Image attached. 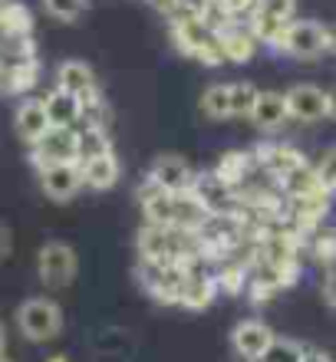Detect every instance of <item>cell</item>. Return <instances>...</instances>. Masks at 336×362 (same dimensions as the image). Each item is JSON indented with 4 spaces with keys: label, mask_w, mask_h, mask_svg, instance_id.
<instances>
[{
    "label": "cell",
    "mask_w": 336,
    "mask_h": 362,
    "mask_svg": "<svg viewBox=\"0 0 336 362\" xmlns=\"http://www.w3.org/2000/svg\"><path fill=\"white\" fill-rule=\"evenodd\" d=\"M270 47L294 59H313L330 53V30L320 20H290Z\"/></svg>",
    "instance_id": "obj_1"
},
{
    "label": "cell",
    "mask_w": 336,
    "mask_h": 362,
    "mask_svg": "<svg viewBox=\"0 0 336 362\" xmlns=\"http://www.w3.org/2000/svg\"><path fill=\"white\" fill-rule=\"evenodd\" d=\"M17 329L27 343H50L63 333V310L47 296H30L17 306Z\"/></svg>",
    "instance_id": "obj_2"
},
{
    "label": "cell",
    "mask_w": 336,
    "mask_h": 362,
    "mask_svg": "<svg viewBox=\"0 0 336 362\" xmlns=\"http://www.w3.org/2000/svg\"><path fill=\"white\" fill-rule=\"evenodd\" d=\"M79 274V257L73 244L66 240H47L43 247L37 250V276L40 284L50 286V290H63L76 280Z\"/></svg>",
    "instance_id": "obj_3"
},
{
    "label": "cell",
    "mask_w": 336,
    "mask_h": 362,
    "mask_svg": "<svg viewBox=\"0 0 336 362\" xmlns=\"http://www.w3.org/2000/svg\"><path fill=\"white\" fill-rule=\"evenodd\" d=\"M83 155V132L76 129H50L37 145H30V162L57 165V162H79Z\"/></svg>",
    "instance_id": "obj_4"
},
{
    "label": "cell",
    "mask_w": 336,
    "mask_h": 362,
    "mask_svg": "<svg viewBox=\"0 0 336 362\" xmlns=\"http://www.w3.org/2000/svg\"><path fill=\"white\" fill-rule=\"evenodd\" d=\"M37 178H40V191H43L50 201H57V204L73 201L79 194V188H83V168H79V162L40 165Z\"/></svg>",
    "instance_id": "obj_5"
},
{
    "label": "cell",
    "mask_w": 336,
    "mask_h": 362,
    "mask_svg": "<svg viewBox=\"0 0 336 362\" xmlns=\"http://www.w3.org/2000/svg\"><path fill=\"white\" fill-rule=\"evenodd\" d=\"M149 181H152L155 191H165V194H185V191H192V185H195V172L182 155L165 152L149 165Z\"/></svg>",
    "instance_id": "obj_6"
},
{
    "label": "cell",
    "mask_w": 336,
    "mask_h": 362,
    "mask_svg": "<svg viewBox=\"0 0 336 362\" xmlns=\"http://www.w3.org/2000/svg\"><path fill=\"white\" fill-rule=\"evenodd\" d=\"M287 99V112L290 119L297 122H320V119H330V93L327 89L313 86V83H297L284 93Z\"/></svg>",
    "instance_id": "obj_7"
},
{
    "label": "cell",
    "mask_w": 336,
    "mask_h": 362,
    "mask_svg": "<svg viewBox=\"0 0 336 362\" xmlns=\"http://www.w3.org/2000/svg\"><path fill=\"white\" fill-rule=\"evenodd\" d=\"M274 329L267 323H260V320H241L234 326V333H231V346H234V353L241 359H250V362H260L267 356V349L274 346Z\"/></svg>",
    "instance_id": "obj_8"
},
{
    "label": "cell",
    "mask_w": 336,
    "mask_h": 362,
    "mask_svg": "<svg viewBox=\"0 0 336 362\" xmlns=\"http://www.w3.org/2000/svg\"><path fill=\"white\" fill-rule=\"evenodd\" d=\"M57 89H66L73 93L76 99H83V105H96L99 103V83H96V73L89 63L83 59H66V63H59L57 69Z\"/></svg>",
    "instance_id": "obj_9"
},
{
    "label": "cell",
    "mask_w": 336,
    "mask_h": 362,
    "mask_svg": "<svg viewBox=\"0 0 336 362\" xmlns=\"http://www.w3.org/2000/svg\"><path fill=\"white\" fill-rule=\"evenodd\" d=\"M13 129H17V135L27 145H37L40 139L53 129L43 99H23V103L17 105V112H13Z\"/></svg>",
    "instance_id": "obj_10"
},
{
    "label": "cell",
    "mask_w": 336,
    "mask_h": 362,
    "mask_svg": "<svg viewBox=\"0 0 336 362\" xmlns=\"http://www.w3.org/2000/svg\"><path fill=\"white\" fill-rule=\"evenodd\" d=\"M79 168H83V185L93 191H109L119 181V158L115 152H99L89 155V158H79Z\"/></svg>",
    "instance_id": "obj_11"
},
{
    "label": "cell",
    "mask_w": 336,
    "mask_h": 362,
    "mask_svg": "<svg viewBox=\"0 0 336 362\" xmlns=\"http://www.w3.org/2000/svg\"><path fill=\"white\" fill-rule=\"evenodd\" d=\"M43 105H47V115H50V125H53V129H73V125L86 115L83 99H76V95L66 93V89H53V93L43 99Z\"/></svg>",
    "instance_id": "obj_12"
},
{
    "label": "cell",
    "mask_w": 336,
    "mask_h": 362,
    "mask_svg": "<svg viewBox=\"0 0 336 362\" xmlns=\"http://www.w3.org/2000/svg\"><path fill=\"white\" fill-rule=\"evenodd\" d=\"M248 119L257 125L260 132H277V129H284V122L290 119L287 99H284L280 93H260Z\"/></svg>",
    "instance_id": "obj_13"
},
{
    "label": "cell",
    "mask_w": 336,
    "mask_h": 362,
    "mask_svg": "<svg viewBox=\"0 0 336 362\" xmlns=\"http://www.w3.org/2000/svg\"><path fill=\"white\" fill-rule=\"evenodd\" d=\"M218 47H221L224 63H248L257 53V37L250 30L231 27V30H218Z\"/></svg>",
    "instance_id": "obj_14"
},
{
    "label": "cell",
    "mask_w": 336,
    "mask_h": 362,
    "mask_svg": "<svg viewBox=\"0 0 336 362\" xmlns=\"http://www.w3.org/2000/svg\"><path fill=\"white\" fill-rule=\"evenodd\" d=\"M192 194L204 204V211H224L231 204V185H224L218 175H195Z\"/></svg>",
    "instance_id": "obj_15"
},
{
    "label": "cell",
    "mask_w": 336,
    "mask_h": 362,
    "mask_svg": "<svg viewBox=\"0 0 336 362\" xmlns=\"http://www.w3.org/2000/svg\"><path fill=\"white\" fill-rule=\"evenodd\" d=\"M33 30V13L17 0L0 4V33L7 40H27Z\"/></svg>",
    "instance_id": "obj_16"
},
{
    "label": "cell",
    "mask_w": 336,
    "mask_h": 362,
    "mask_svg": "<svg viewBox=\"0 0 336 362\" xmlns=\"http://www.w3.org/2000/svg\"><path fill=\"white\" fill-rule=\"evenodd\" d=\"M202 112L208 119H231V83H214L202 93Z\"/></svg>",
    "instance_id": "obj_17"
},
{
    "label": "cell",
    "mask_w": 336,
    "mask_h": 362,
    "mask_svg": "<svg viewBox=\"0 0 336 362\" xmlns=\"http://www.w3.org/2000/svg\"><path fill=\"white\" fill-rule=\"evenodd\" d=\"M33 86H37V59L7 66V73H4V93H27Z\"/></svg>",
    "instance_id": "obj_18"
},
{
    "label": "cell",
    "mask_w": 336,
    "mask_h": 362,
    "mask_svg": "<svg viewBox=\"0 0 336 362\" xmlns=\"http://www.w3.org/2000/svg\"><path fill=\"white\" fill-rule=\"evenodd\" d=\"M40 4H43V10H47L53 20H59V23H76L89 10V0H40Z\"/></svg>",
    "instance_id": "obj_19"
},
{
    "label": "cell",
    "mask_w": 336,
    "mask_h": 362,
    "mask_svg": "<svg viewBox=\"0 0 336 362\" xmlns=\"http://www.w3.org/2000/svg\"><path fill=\"white\" fill-rule=\"evenodd\" d=\"M212 293H214L212 280H185L178 303L195 306V310H198V306H208V303H212Z\"/></svg>",
    "instance_id": "obj_20"
},
{
    "label": "cell",
    "mask_w": 336,
    "mask_h": 362,
    "mask_svg": "<svg viewBox=\"0 0 336 362\" xmlns=\"http://www.w3.org/2000/svg\"><path fill=\"white\" fill-rule=\"evenodd\" d=\"M257 95V86H250V83H231V115H250Z\"/></svg>",
    "instance_id": "obj_21"
},
{
    "label": "cell",
    "mask_w": 336,
    "mask_h": 362,
    "mask_svg": "<svg viewBox=\"0 0 336 362\" xmlns=\"http://www.w3.org/2000/svg\"><path fill=\"white\" fill-rule=\"evenodd\" d=\"M212 4L214 0H168L165 10H168V13H178V20H208Z\"/></svg>",
    "instance_id": "obj_22"
},
{
    "label": "cell",
    "mask_w": 336,
    "mask_h": 362,
    "mask_svg": "<svg viewBox=\"0 0 336 362\" xmlns=\"http://www.w3.org/2000/svg\"><path fill=\"white\" fill-rule=\"evenodd\" d=\"M244 172H248V155H241V152H231L224 155L221 162H218V178L224 181V185H238L241 178H244Z\"/></svg>",
    "instance_id": "obj_23"
},
{
    "label": "cell",
    "mask_w": 336,
    "mask_h": 362,
    "mask_svg": "<svg viewBox=\"0 0 336 362\" xmlns=\"http://www.w3.org/2000/svg\"><path fill=\"white\" fill-rule=\"evenodd\" d=\"M303 349L307 346H300L297 339H274V346L267 349V356L260 362H300V356H303Z\"/></svg>",
    "instance_id": "obj_24"
},
{
    "label": "cell",
    "mask_w": 336,
    "mask_h": 362,
    "mask_svg": "<svg viewBox=\"0 0 336 362\" xmlns=\"http://www.w3.org/2000/svg\"><path fill=\"white\" fill-rule=\"evenodd\" d=\"M313 172H317L320 188H323V191H336V145L320 155V162H317V168H313Z\"/></svg>",
    "instance_id": "obj_25"
},
{
    "label": "cell",
    "mask_w": 336,
    "mask_h": 362,
    "mask_svg": "<svg viewBox=\"0 0 336 362\" xmlns=\"http://www.w3.org/2000/svg\"><path fill=\"white\" fill-rule=\"evenodd\" d=\"M313 244H317V250H313V254H317V260L330 264V260L336 257V230H323Z\"/></svg>",
    "instance_id": "obj_26"
},
{
    "label": "cell",
    "mask_w": 336,
    "mask_h": 362,
    "mask_svg": "<svg viewBox=\"0 0 336 362\" xmlns=\"http://www.w3.org/2000/svg\"><path fill=\"white\" fill-rule=\"evenodd\" d=\"M323 300H327V306L336 310V267H330L327 276H323Z\"/></svg>",
    "instance_id": "obj_27"
},
{
    "label": "cell",
    "mask_w": 336,
    "mask_h": 362,
    "mask_svg": "<svg viewBox=\"0 0 336 362\" xmlns=\"http://www.w3.org/2000/svg\"><path fill=\"white\" fill-rule=\"evenodd\" d=\"M10 250H13V230L7 224H0V260L10 257Z\"/></svg>",
    "instance_id": "obj_28"
},
{
    "label": "cell",
    "mask_w": 336,
    "mask_h": 362,
    "mask_svg": "<svg viewBox=\"0 0 336 362\" xmlns=\"http://www.w3.org/2000/svg\"><path fill=\"white\" fill-rule=\"evenodd\" d=\"M300 362H333L323 349H303V356H300Z\"/></svg>",
    "instance_id": "obj_29"
},
{
    "label": "cell",
    "mask_w": 336,
    "mask_h": 362,
    "mask_svg": "<svg viewBox=\"0 0 336 362\" xmlns=\"http://www.w3.org/2000/svg\"><path fill=\"white\" fill-rule=\"evenodd\" d=\"M330 53H333V57H336V23H330Z\"/></svg>",
    "instance_id": "obj_30"
},
{
    "label": "cell",
    "mask_w": 336,
    "mask_h": 362,
    "mask_svg": "<svg viewBox=\"0 0 336 362\" xmlns=\"http://www.w3.org/2000/svg\"><path fill=\"white\" fill-rule=\"evenodd\" d=\"M4 349H7V329H4V323H0V356H4Z\"/></svg>",
    "instance_id": "obj_31"
},
{
    "label": "cell",
    "mask_w": 336,
    "mask_h": 362,
    "mask_svg": "<svg viewBox=\"0 0 336 362\" xmlns=\"http://www.w3.org/2000/svg\"><path fill=\"white\" fill-rule=\"evenodd\" d=\"M330 119H336V93H330Z\"/></svg>",
    "instance_id": "obj_32"
},
{
    "label": "cell",
    "mask_w": 336,
    "mask_h": 362,
    "mask_svg": "<svg viewBox=\"0 0 336 362\" xmlns=\"http://www.w3.org/2000/svg\"><path fill=\"white\" fill-rule=\"evenodd\" d=\"M0 362H10V359H7V356H0Z\"/></svg>",
    "instance_id": "obj_33"
}]
</instances>
